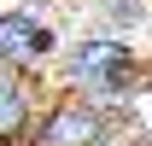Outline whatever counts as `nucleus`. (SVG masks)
Instances as JSON below:
<instances>
[{
    "label": "nucleus",
    "instance_id": "7",
    "mask_svg": "<svg viewBox=\"0 0 152 146\" xmlns=\"http://www.w3.org/2000/svg\"><path fill=\"white\" fill-rule=\"evenodd\" d=\"M140 146H146V140H140Z\"/></svg>",
    "mask_w": 152,
    "mask_h": 146
},
{
    "label": "nucleus",
    "instance_id": "5",
    "mask_svg": "<svg viewBox=\"0 0 152 146\" xmlns=\"http://www.w3.org/2000/svg\"><path fill=\"white\" fill-rule=\"evenodd\" d=\"M82 29L134 41L140 29H152V0H82Z\"/></svg>",
    "mask_w": 152,
    "mask_h": 146
},
{
    "label": "nucleus",
    "instance_id": "6",
    "mask_svg": "<svg viewBox=\"0 0 152 146\" xmlns=\"http://www.w3.org/2000/svg\"><path fill=\"white\" fill-rule=\"evenodd\" d=\"M0 146H29V140H0Z\"/></svg>",
    "mask_w": 152,
    "mask_h": 146
},
{
    "label": "nucleus",
    "instance_id": "3",
    "mask_svg": "<svg viewBox=\"0 0 152 146\" xmlns=\"http://www.w3.org/2000/svg\"><path fill=\"white\" fill-rule=\"evenodd\" d=\"M123 123H129V117H111L105 105L82 99V93H58V88H53L29 146H105Z\"/></svg>",
    "mask_w": 152,
    "mask_h": 146
},
{
    "label": "nucleus",
    "instance_id": "1",
    "mask_svg": "<svg viewBox=\"0 0 152 146\" xmlns=\"http://www.w3.org/2000/svg\"><path fill=\"white\" fill-rule=\"evenodd\" d=\"M53 88L58 93H82V99L105 105L111 117H129V105L146 88V70H140L134 41L105 35V29H76L64 41L58 64H53Z\"/></svg>",
    "mask_w": 152,
    "mask_h": 146
},
{
    "label": "nucleus",
    "instance_id": "2",
    "mask_svg": "<svg viewBox=\"0 0 152 146\" xmlns=\"http://www.w3.org/2000/svg\"><path fill=\"white\" fill-rule=\"evenodd\" d=\"M64 29H58L35 0L23 6H6L0 12V70H23V76H41L47 64H58L64 53Z\"/></svg>",
    "mask_w": 152,
    "mask_h": 146
},
{
    "label": "nucleus",
    "instance_id": "4",
    "mask_svg": "<svg viewBox=\"0 0 152 146\" xmlns=\"http://www.w3.org/2000/svg\"><path fill=\"white\" fill-rule=\"evenodd\" d=\"M47 99H41V82L23 70H0V140H35V123Z\"/></svg>",
    "mask_w": 152,
    "mask_h": 146
}]
</instances>
